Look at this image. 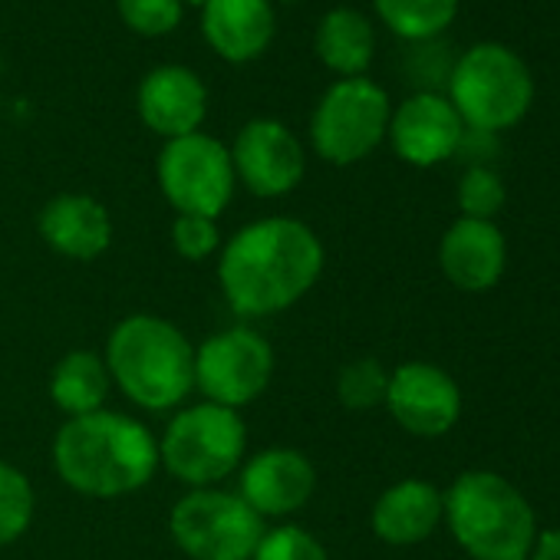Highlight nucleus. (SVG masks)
Listing matches in <instances>:
<instances>
[{
  "instance_id": "nucleus-1",
  "label": "nucleus",
  "mask_w": 560,
  "mask_h": 560,
  "mask_svg": "<svg viewBox=\"0 0 560 560\" xmlns=\"http://www.w3.org/2000/svg\"><path fill=\"white\" fill-rule=\"evenodd\" d=\"M320 234L288 214L237 228L218 250V284L237 317H273L301 304L324 277Z\"/></svg>"
},
{
  "instance_id": "nucleus-2",
  "label": "nucleus",
  "mask_w": 560,
  "mask_h": 560,
  "mask_svg": "<svg viewBox=\"0 0 560 560\" xmlns=\"http://www.w3.org/2000/svg\"><path fill=\"white\" fill-rule=\"evenodd\" d=\"M50 455L67 488L100 501L142 491L162 468L159 435L116 409L67 419L54 435Z\"/></svg>"
},
{
  "instance_id": "nucleus-3",
  "label": "nucleus",
  "mask_w": 560,
  "mask_h": 560,
  "mask_svg": "<svg viewBox=\"0 0 560 560\" xmlns=\"http://www.w3.org/2000/svg\"><path fill=\"white\" fill-rule=\"evenodd\" d=\"M113 386L145 412H175L195 393V343L159 314L122 317L106 340Z\"/></svg>"
},
{
  "instance_id": "nucleus-4",
  "label": "nucleus",
  "mask_w": 560,
  "mask_h": 560,
  "mask_svg": "<svg viewBox=\"0 0 560 560\" xmlns=\"http://www.w3.org/2000/svg\"><path fill=\"white\" fill-rule=\"evenodd\" d=\"M445 521L471 560H527L537 540L530 501L498 471H462L445 491Z\"/></svg>"
},
{
  "instance_id": "nucleus-5",
  "label": "nucleus",
  "mask_w": 560,
  "mask_h": 560,
  "mask_svg": "<svg viewBox=\"0 0 560 560\" xmlns=\"http://www.w3.org/2000/svg\"><path fill=\"white\" fill-rule=\"evenodd\" d=\"M448 103L471 132L501 136L524 122L534 106L527 60L498 40L471 44L448 70Z\"/></svg>"
},
{
  "instance_id": "nucleus-6",
  "label": "nucleus",
  "mask_w": 560,
  "mask_h": 560,
  "mask_svg": "<svg viewBox=\"0 0 560 560\" xmlns=\"http://www.w3.org/2000/svg\"><path fill=\"white\" fill-rule=\"evenodd\" d=\"M247 458V425L241 412L214 402H185L159 439L162 468L191 488H218Z\"/></svg>"
},
{
  "instance_id": "nucleus-7",
  "label": "nucleus",
  "mask_w": 560,
  "mask_h": 560,
  "mask_svg": "<svg viewBox=\"0 0 560 560\" xmlns=\"http://www.w3.org/2000/svg\"><path fill=\"white\" fill-rule=\"evenodd\" d=\"M393 100L370 80H334L311 113V149L337 168L370 159L389 132Z\"/></svg>"
},
{
  "instance_id": "nucleus-8",
  "label": "nucleus",
  "mask_w": 560,
  "mask_h": 560,
  "mask_svg": "<svg viewBox=\"0 0 560 560\" xmlns=\"http://www.w3.org/2000/svg\"><path fill=\"white\" fill-rule=\"evenodd\" d=\"M267 521L228 488H191L168 511V534L188 560H250Z\"/></svg>"
},
{
  "instance_id": "nucleus-9",
  "label": "nucleus",
  "mask_w": 560,
  "mask_h": 560,
  "mask_svg": "<svg viewBox=\"0 0 560 560\" xmlns=\"http://www.w3.org/2000/svg\"><path fill=\"white\" fill-rule=\"evenodd\" d=\"M155 182L175 214H201L214 221L228 211L237 188L228 145L208 132L162 142L155 159Z\"/></svg>"
},
{
  "instance_id": "nucleus-10",
  "label": "nucleus",
  "mask_w": 560,
  "mask_h": 560,
  "mask_svg": "<svg viewBox=\"0 0 560 560\" xmlns=\"http://www.w3.org/2000/svg\"><path fill=\"white\" fill-rule=\"evenodd\" d=\"M273 347L247 324L218 330L195 347V389L205 402L241 412L257 402L273 380Z\"/></svg>"
},
{
  "instance_id": "nucleus-11",
  "label": "nucleus",
  "mask_w": 560,
  "mask_h": 560,
  "mask_svg": "<svg viewBox=\"0 0 560 560\" xmlns=\"http://www.w3.org/2000/svg\"><path fill=\"white\" fill-rule=\"evenodd\" d=\"M234 178L254 198H284L307 175V149L280 119H247L228 145Z\"/></svg>"
},
{
  "instance_id": "nucleus-12",
  "label": "nucleus",
  "mask_w": 560,
  "mask_h": 560,
  "mask_svg": "<svg viewBox=\"0 0 560 560\" xmlns=\"http://www.w3.org/2000/svg\"><path fill=\"white\" fill-rule=\"evenodd\" d=\"M383 406L402 432L416 439H439L448 435L462 419V389L442 366L412 360L389 370Z\"/></svg>"
},
{
  "instance_id": "nucleus-13",
  "label": "nucleus",
  "mask_w": 560,
  "mask_h": 560,
  "mask_svg": "<svg viewBox=\"0 0 560 560\" xmlns=\"http://www.w3.org/2000/svg\"><path fill=\"white\" fill-rule=\"evenodd\" d=\"M317 491V465L291 445H270L237 468V494L264 517L280 521L304 511Z\"/></svg>"
},
{
  "instance_id": "nucleus-14",
  "label": "nucleus",
  "mask_w": 560,
  "mask_h": 560,
  "mask_svg": "<svg viewBox=\"0 0 560 560\" xmlns=\"http://www.w3.org/2000/svg\"><path fill=\"white\" fill-rule=\"evenodd\" d=\"M465 122L439 90H419L393 106L386 142L412 168H432L458 155Z\"/></svg>"
},
{
  "instance_id": "nucleus-15",
  "label": "nucleus",
  "mask_w": 560,
  "mask_h": 560,
  "mask_svg": "<svg viewBox=\"0 0 560 560\" xmlns=\"http://www.w3.org/2000/svg\"><path fill=\"white\" fill-rule=\"evenodd\" d=\"M136 113L142 126L165 142L201 132L208 116V86L182 63L152 67L136 90Z\"/></svg>"
},
{
  "instance_id": "nucleus-16",
  "label": "nucleus",
  "mask_w": 560,
  "mask_h": 560,
  "mask_svg": "<svg viewBox=\"0 0 560 560\" xmlns=\"http://www.w3.org/2000/svg\"><path fill=\"white\" fill-rule=\"evenodd\" d=\"M439 267L462 294H485L504 277L508 241L494 221L455 218L439 241Z\"/></svg>"
},
{
  "instance_id": "nucleus-17",
  "label": "nucleus",
  "mask_w": 560,
  "mask_h": 560,
  "mask_svg": "<svg viewBox=\"0 0 560 560\" xmlns=\"http://www.w3.org/2000/svg\"><path fill=\"white\" fill-rule=\"evenodd\" d=\"M37 231L44 244L67 260H96L113 244V214L93 195L63 191L40 208Z\"/></svg>"
},
{
  "instance_id": "nucleus-18",
  "label": "nucleus",
  "mask_w": 560,
  "mask_h": 560,
  "mask_svg": "<svg viewBox=\"0 0 560 560\" xmlns=\"http://www.w3.org/2000/svg\"><path fill=\"white\" fill-rule=\"evenodd\" d=\"M201 14V37L224 63H250L264 57L277 34L273 0H208Z\"/></svg>"
},
{
  "instance_id": "nucleus-19",
  "label": "nucleus",
  "mask_w": 560,
  "mask_h": 560,
  "mask_svg": "<svg viewBox=\"0 0 560 560\" xmlns=\"http://www.w3.org/2000/svg\"><path fill=\"white\" fill-rule=\"evenodd\" d=\"M445 521V494L425 478H402L389 485L370 511L373 534L389 547H412L429 540Z\"/></svg>"
},
{
  "instance_id": "nucleus-20",
  "label": "nucleus",
  "mask_w": 560,
  "mask_h": 560,
  "mask_svg": "<svg viewBox=\"0 0 560 560\" xmlns=\"http://www.w3.org/2000/svg\"><path fill=\"white\" fill-rule=\"evenodd\" d=\"M314 54L337 80L366 77L376 57V27L357 8H334L314 31Z\"/></svg>"
},
{
  "instance_id": "nucleus-21",
  "label": "nucleus",
  "mask_w": 560,
  "mask_h": 560,
  "mask_svg": "<svg viewBox=\"0 0 560 560\" xmlns=\"http://www.w3.org/2000/svg\"><path fill=\"white\" fill-rule=\"evenodd\" d=\"M109 393H113V380L103 353L70 350L50 370V399L67 419L106 409Z\"/></svg>"
},
{
  "instance_id": "nucleus-22",
  "label": "nucleus",
  "mask_w": 560,
  "mask_h": 560,
  "mask_svg": "<svg viewBox=\"0 0 560 560\" xmlns=\"http://www.w3.org/2000/svg\"><path fill=\"white\" fill-rule=\"evenodd\" d=\"M462 0H373V11L383 27L406 44H432L442 37L455 18Z\"/></svg>"
},
{
  "instance_id": "nucleus-23",
  "label": "nucleus",
  "mask_w": 560,
  "mask_h": 560,
  "mask_svg": "<svg viewBox=\"0 0 560 560\" xmlns=\"http://www.w3.org/2000/svg\"><path fill=\"white\" fill-rule=\"evenodd\" d=\"M34 514H37V491L31 478L18 465L0 462V547L21 540L31 530Z\"/></svg>"
},
{
  "instance_id": "nucleus-24",
  "label": "nucleus",
  "mask_w": 560,
  "mask_h": 560,
  "mask_svg": "<svg viewBox=\"0 0 560 560\" xmlns=\"http://www.w3.org/2000/svg\"><path fill=\"white\" fill-rule=\"evenodd\" d=\"M386 389H389V370L373 357L350 360L337 373V399L343 409H353V412L380 409L386 402Z\"/></svg>"
},
{
  "instance_id": "nucleus-25",
  "label": "nucleus",
  "mask_w": 560,
  "mask_h": 560,
  "mask_svg": "<svg viewBox=\"0 0 560 560\" xmlns=\"http://www.w3.org/2000/svg\"><path fill=\"white\" fill-rule=\"evenodd\" d=\"M455 201H458V211H462L458 218L494 221V214H501V208L508 201L504 178L491 165H468L465 175L458 178Z\"/></svg>"
},
{
  "instance_id": "nucleus-26",
  "label": "nucleus",
  "mask_w": 560,
  "mask_h": 560,
  "mask_svg": "<svg viewBox=\"0 0 560 560\" xmlns=\"http://www.w3.org/2000/svg\"><path fill=\"white\" fill-rule=\"evenodd\" d=\"M250 560H330V550L301 524H277L264 530Z\"/></svg>"
},
{
  "instance_id": "nucleus-27",
  "label": "nucleus",
  "mask_w": 560,
  "mask_h": 560,
  "mask_svg": "<svg viewBox=\"0 0 560 560\" xmlns=\"http://www.w3.org/2000/svg\"><path fill=\"white\" fill-rule=\"evenodd\" d=\"M116 11L119 21L139 37H165L185 18L178 0H116Z\"/></svg>"
},
{
  "instance_id": "nucleus-28",
  "label": "nucleus",
  "mask_w": 560,
  "mask_h": 560,
  "mask_svg": "<svg viewBox=\"0 0 560 560\" xmlns=\"http://www.w3.org/2000/svg\"><path fill=\"white\" fill-rule=\"evenodd\" d=\"M224 237L214 218H201V214H175L172 221V247L182 260L201 264L208 257H214L221 250Z\"/></svg>"
},
{
  "instance_id": "nucleus-29",
  "label": "nucleus",
  "mask_w": 560,
  "mask_h": 560,
  "mask_svg": "<svg viewBox=\"0 0 560 560\" xmlns=\"http://www.w3.org/2000/svg\"><path fill=\"white\" fill-rule=\"evenodd\" d=\"M527 560H560V527L537 530V540H534Z\"/></svg>"
},
{
  "instance_id": "nucleus-30",
  "label": "nucleus",
  "mask_w": 560,
  "mask_h": 560,
  "mask_svg": "<svg viewBox=\"0 0 560 560\" xmlns=\"http://www.w3.org/2000/svg\"><path fill=\"white\" fill-rule=\"evenodd\" d=\"M178 4H182V8H195V11H201V8L208 4V0H178Z\"/></svg>"
},
{
  "instance_id": "nucleus-31",
  "label": "nucleus",
  "mask_w": 560,
  "mask_h": 560,
  "mask_svg": "<svg viewBox=\"0 0 560 560\" xmlns=\"http://www.w3.org/2000/svg\"><path fill=\"white\" fill-rule=\"evenodd\" d=\"M280 4H301V0H280Z\"/></svg>"
}]
</instances>
